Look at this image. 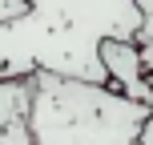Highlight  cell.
Listing matches in <instances>:
<instances>
[{
  "label": "cell",
  "instance_id": "6da1fadb",
  "mask_svg": "<svg viewBox=\"0 0 153 145\" xmlns=\"http://www.w3.org/2000/svg\"><path fill=\"white\" fill-rule=\"evenodd\" d=\"M141 12L133 0H32L0 24V81L56 77L101 85V45L137 40Z\"/></svg>",
  "mask_w": 153,
  "mask_h": 145
},
{
  "label": "cell",
  "instance_id": "7a4b0ae2",
  "mask_svg": "<svg viewBox=\"0 0 153 145\" xmlns=\"http://www.w3.org/2000/svg\"><path fill=\"white\" fill-rule=\"evenodd\" d=\"M149 113L153 109L125 101L101 85L28 77L32 145H137Z\"/></svg>",
  "mask_w": 153,
  "mask_h": 145
},
{
  "label": "cell",
  "instance_id": "3957f363",
  "mask_svg": "<svg viewBox=\"0 0 153 145\" xmlns=\"http://www.w3.org/2000/svg\"><path fill=\"white\" fill-rule=\"evenodd\" d=\"M101 69H105V89L153 109V85L141 69V53L133 40H105L101 45Z\"/></svg>",
  "mask_w": 153,
  "mask_h": 145
},
{
  "label": "cell",
  "instance_id": "277c9868",
  "mask_svg": "<svg viewBox=\"0 0 153 145\" xmlns=\"http://www.w3.org/2000/svg\"><path fill=\"white\" fill-rule=\"evenodd\" d=\"M0 145H32L28 81H0Z\"/></svg>",
  "mask_w": 153,
  "mask_h": 145
},
{
  "label": "cell",
  "instance_id": "5b68a950",
  "mask_svg": "<svg viewBox=\"0 0 153 145\" xmlns=\"http://www.w3.org/2000/svg\"><path fill=\"white\" fill-rule=\"evenodd\" d=\"M137 4V12H141V32H137V40H153V0H133Z\"/></svg>",
  "mask_w": 153,
  "mask_h": 145
},
{
  "label": "cell",
  "instance_id": "8992f818",
  "mask_svg": "<svg viewBox=\"0 0 153 145\" xmlns=\"http://www.w3.org/2000/svg\"><path fill=\"white\" fill-rule=\"evenodd\" d=\"M24 12V4H20V0H0V24H4V20H12V16H20Z\"/></svg>",
  "mask_w": 153,
  "mask_h": 145
},
{
  "label": "cell",
  "instance_id": "52a82bcc",
  "mask_svg": "<svg viewBox=\"0 0 153 145\" xmlns=\"http://www.w3.org/2000/svg\"><path fill=\"white\" fill-rule=\"evenodd\" d=\"M137 145H153V113L145 117V125H141V133H137Z\"/></svg>",
  "mask_w": 153,
  "mask_h": 145
},
{
  "label": "cell",
  "instance_id": "ba28073f",
  "mask_svg": "<svg viewBox=\"0 0 153 145\" xmlns=\"http://www.w3.org/2000/svg\"><path fill=\"white\" fill-rule=\"evenodd\" d=\"M20 4H32V0H20Z\"/></svg>",
  "mask_w": 153,
  "mask_h": 145
}]
</instances>
